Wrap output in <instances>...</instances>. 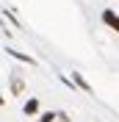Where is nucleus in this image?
<instances>
[{"label": "nucleus", "mask_w": 119, "mask_h": 122, "mask_svg": "<svg viewBox=\"0 0 119 122\" xmlns=\"http://www.w3.org/2000/svg\"><path fill=\"white\" fill-rule=\"evenodd\" d=\"M53 119H55V114H45V117H42L39 122H53Z\"/></svg>", "instance_id": "obj_4"}, {"label": "nucleus", "mask_w": 119, "mask_h": 122, "mask_svg": "<svg viewBox=\"0 0 119 122\" xmlns=\"http://www.w3.org/2000/svg\"><path fill=\"white\" fill-rule=\"evenodd\" d=\"M0 106H3V94H0Z\"/></svg>", "instance_id": "obj_5"}, {"label": "nucleus", "mask_w": 119, "mask_h": 122, "mask_svg": "<svg viewBox=\"0 0 119 122\" xmlns=\"http://www.w3.org/2000/svg\"><path fill=\"white\" fill-rule=\"evenodd\" d=\"M103 22L111 25L114 30H119V14H114V11H108V8H105V11H103Z\"/></svg>", "instance_id": "obj_1"}, {"label": "nucleus", "mask_w": 119, "mask_h": 122, "mask_svg": "<svg viewBox=\"0 0 119 122\" xmlns=\"http://www.w3.org/2000/svg\"><path fill=\"white\" fill-rule=\"evenodd\" d=\"M22 111H25V114H36V111H39V100H28V103L22 106Z\"/></svg>", "instance_id": "obj_2"}, {"label": "nucleus", "mask_w": 119, "mask_h": 122, "mask_svg": "<svg viewBox=\"0 0 119 122\" xmlns=\"http://www.w3.org/2000/svg\"><path fill=\"white\" fill-rule=\"evenodd\" d=\"M75 83H78V86H83V89H89V83H86V81H83L80 75H75Z\"/></svg>", "instance_id": "obj_3"}]
</instances>
